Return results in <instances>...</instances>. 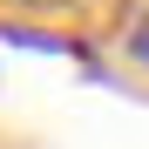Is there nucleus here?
Segmentation results:
<instances>
[{"mask_svg": "<svg viewBox=\"0 0 149 149\" xmlns=\"http://www.w3.org/2000/svg\"><path fill=\"white\" fill-rule=\"evenodd\" d=\"M122 54L149 74V7H142V14H129V27H122Z\"/></svg>", "mask_w": 149, "mask_h": 149, "instance_id": "1", "label": "nucleus"}, {"mask_svg": "<svg viewBox=\"0 0 149 149\" xmlns=\"http://www.w3.org/2000/svg\"><path fill=\"white\" fill-rule=\"evenodd\" d=\"M7 7H34V14H54V7H68V0H7Z\"/></svg>", "mask_w": 149, "mask_h": 149, "instance_id": "2", "label": "nucleus"}]
</instances>
